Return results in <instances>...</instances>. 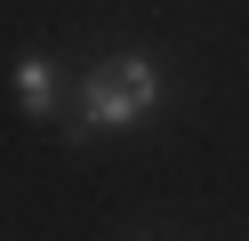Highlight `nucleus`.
<instances>
[{
	"label": "nucleus",
	"mask_w": 249,
	"mask_h": 241,
	"mask_svg": "<svg viewBox=\"0 0 249 241\" xmlns=\"http://www.w3.org/2000/svg\"><path fill=\"white\" fill-rule=\"evenodd\" d=\"M153 105H161V73H153L145 56L97 64L89 89H81V121H89V129H129V121H145Z\"/></svg>",
	"instance_id": "f257e3e1"
},
{
	"label": "nucleus",
	"mask_w": 249,
	"mask_h": 241,
	"mask_svg": "<svg viewBox=\"0 0 249 241\" xmlns=\"http://www.w3.org/2000/svg\"><path fill=\"white\" fill-rule=\"evenodd\" d=\"M17 96H24V112H49V105H56V73H49V56H24V64H17Z\"/></svg>",
	"instance_id": "f03ea898"
}]
</instances>
